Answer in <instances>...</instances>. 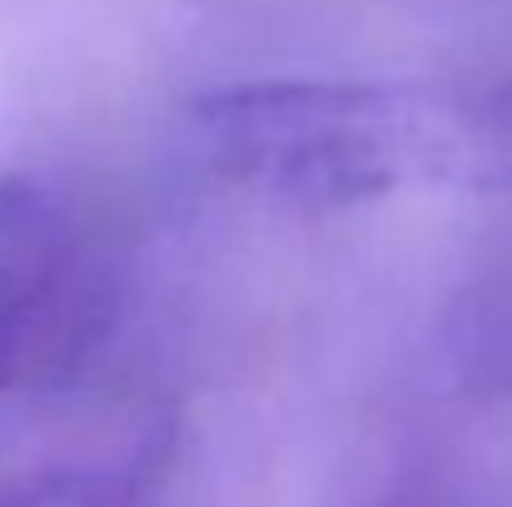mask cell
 <instances>
[{
    "label": "cell",
    "mask_w": 512,
    "mask_h": 507,
    "mask_svg": "<svg viewBox=\"0 0 512 507\" xmlns=\"http://www.w3.org/2000/svg\"><path fill=\"white\" fill-rule=\"evenodd\" d=\"M219 179L294 209L403 189L512 194V75L493 80H259L194 105Z\"/></svg>",
    "instance_id": "1"
},
{
    "label": "cell",
    "mask_w": 512,
    "mask_h": 507,
    "mask_svg": "<svg viewBox=\"0 0 512 507\" xmlns=\"http://www.w3.org/2000/svg\"><path fill=\"white\" fill-rule=\"evenodd\" d=\"M75 224L35 179L0 174V398L50 353L70 304Z\"/></svg>",
    "instance_id": "2"
},
{
    "label": "cell",
    "mask_w": 512,
    "mask_h": 507,
    "mask_svg": "<svg viewBox=\"0 0 512 507\" xmlns=\"http://www.w3.org/2000/svg\"><path fill=\"white\" fill-rule=\"evenodd\" d=\"M0 507H150V493L115 468H40L0 483Z\"/></svg>",
    "instance_id": "3"
}]
</instances>
